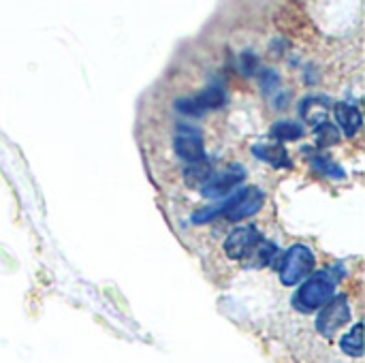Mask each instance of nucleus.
<instances>
[{
  "instance_id": "f257e3e1",
  "label": "nucleus",
  "mask_w": 365,
  "mask_h": 363,
  "mask_svg": "<svg viewBox=\"0 0 365 363\" xmlns=\"http://www.w3.org/2000/svg\"><path fill=\"white\" fill-rule=\"evenodd\" d=\"M265 203V193L257 186H248L242 188L240 193H235L229 201H225L220 208H210V210H201L192 216L195 225H205L210 220H214L216 216H225L231 223L244 220L248 216H255Z\"/></svg>"
},
{
  "instance_id": "f03ea898",
  "label": "nucleus",
  "mask_w": 365,
  "mask_h": 363,
  "mask_svg": "<svg viewBox=\"0 0 365 363\" xmlns=\"http://www.w3.org/2000/svg\"><path fill=\"white\" fill-rule=\"evenodd\" d=\"M336 287H338V276L334 267L317 272L310 278H306V282L299 287V291L293 297V306L304 315L317 312L336 297Z\"/></svg>"
},
{
  "instance_id": "7ed1b4c3",
  "label": "nucleus",
  "mask_w": 365,
  "mask_h": 363,
  "mask_svg": "<svg viewBox=\"0 0 365 363\" xmlns=\"http://www.w3.org/2000/svg\"><path fill=\"white\" fill-rule=\"evenodd\" d=\"M314 267H317L314 252L304 244H295L287 250V255L278 265L280 282L284 287H297L299 282H304L314 274Z\"/></svg>"
},
{
  "instance_id": "20e7f679",
  "label": "nucleus",
  "mask_w": 365,
  "mask_h": 363,
  "mask_svg": "<svg viewBox=\"0 0 365 363\" xmlns=\"http://www.w3.org/2000/svg\"><path fill=\"white\" fill-rule=\"evenodd\" d=\"M351 321V306L346 295H336L327 306L321 308V315L317 319V329L321 336L331 338L336 336L344 325H349Z\"/></svg>"
},
{
  "instance_id": "39448f33",
  "label": "nucleus",
  "mask_w": 365,
  "mask_h": 363,
  "mask_svg": "<svg viewBox=\"0 0 365 363\" xmlns=\"http://www.w3.org/2000/svg\"><path fill=\"white\" fill-rule=\"evenodd\" d=\"M263 242V235L259 233L257 227L246 225V227H237L235 231L229 233V237L225 240V252L229 259L242 261L255 255L257 246Z\"/></svg>"
},
{
  "instance_id": "423d86ee",
  "label": "nucleus",
  "mask_w": 365,
  "mask_h": 363,
  "mask_svg": "<svg viewBox=\"0 0 365 363\" xmlns=\"http://www.w3.org/2000/svg\"><path fill=\"white\" fill-rule=\"evenodd\" d=\"M246 180V169L242 165H231L229 169L220 171V173H212L210 180L201 186V195L205 199H222L227 197L235 186H240Z\"/></svg>"
},
{
  "instance_id": "0eeeda50",
  "label": "nucleus",
  "mask_w": 365,
  "mask_h": 363,
  "mask_svg": "<svg viewBox=\"0 0 365 363\" xmlns=\"http://www.w3.org/2000/svg\"><path fill=\"white\" fill-rule=\"evenodd\" d=\"M227 101V94L220 86H207L192 98H182L175 101V109H180L186 116H203L207 109H218Z\"/></svg>"
},
{
  "instance_id": "6e6552de",
  "label": "nucleus",
  "mask_w": 365,
  "mask_h": 363,
  "mask_svg": "<svg viewBox=\"0 0 365 363\" xmlns=\"http://www.w3.org/2000/svg\"><path fill=\"white\" fill-rule=\"evenodd\" d=\"M175 154L184 158L188 165L205 160V148H203V137L197 128L192 126H180L173 139Z\"/></svg>"
},
{
  "instance_id": "1a4fd4ad",
  "label": "nucleus",
  "mask_w": 365,
  "mask_h": 363,
  "mask_svg": "<svg viewBox=\"0 0 365 363\" xmlns=\"http://www.w3.org/2000/svg\"><path fill=\"white\" fill-rule=\"evenodd\" d=\"M329 109H331V101L325 94H310L299 105V113H302L304 122H308L314 128L327 122Z\"/></svg>"
},
{
  "instance_id": "9d476101",
  "label": "nucleus",
  "mask_w": 365,
  "mask_h": 363,
  "mask_svg": "<svg viewBox=\"0 0 365 363\" xmlns=\"http://www.w3.org/2000/svg\"><path fill=\"white\" fill-rule=\"evenodd\" d=\"M334 113H336V120H338V124H340V128L344 131L346 137H353L361 128V113L353 103H346V101L336 103Z\"/></svg>"
},
{
  "instance_id": "9b49d317",
  "label": "nucleus",
  "mask_w": 365,
  "mask_h": 363,
  "mask_svg": "<svg viewBox=\"0 0 365 363\" xmlns=\"http://www.w3.org/2000/svg\"><path fill=\"white\" fill-rule=\"evenodd\" d=\"M252 154L261 160H265L267 165L276 167V169H289L291 167V156L287 152V148L282 143H263V145H255Z\"/></svg>"
},
{
  "instance_id": "f8f14e48",
  "label": "nucleus",
  "mask_w": 365,
  "mask_h": 363,
  "mask_svg": "<svg viewBox=\"0 0 365 363\" xmlns=\"http://www.w3.org/2000/svg\"><path fill=\"white\" fill-rule=\"evenodd\" d=\"M272 137H274L278 143H282V141H297V139L304 137V128H302V124H297V122L282 120V122H276V124L272 126Z\"/></svg>"
},
{
  "instance_id": "ddd939ff",
  "label": "nucleus",
  "mask_w": 365,
  "mask_h": 363,
  "mask_svg": "<svg viewBox=\"0 0 365 363\" xmlns=\"http://www.w3.org/2000/svg\"><path fill=\"white\" fill-rule=\"evenodd\" d=\"M361 334H364V325L357 323L346 336H342L340 340V347L346 355L351 357H361L364 355V340H361Z\"/></svg>"
},
{
  "instance_id": "4468645a",
  "label": "nucleus",
  "mask_w": 365,
  "mask_h": 363,
  "mask_svg": "<svg viewBox=\"0 0 365 363\" xmlns=\"http://www.w3.org/2000/svg\"><path fill=\"white\" fill-rule=\"evenodd\" d=\"M210 175H212V165H210L207 158L201 160V163L188 165V169L184 171V178H186V182H188L190 186H195V184H201V186H203V184L210 180Z\"/></svg>"
},
{
  "instance_id": "2eb2a0df",
  "label": "nucleus",
  "mask_w": 365,
  "mask_h": 363,
  "mask_svg": "<svg viewBox=\"0 0 365 363\" xmlns=\"http://www.w3.org/2000/svg\"><path fill=\"white\" fill-rule=\"evenodd\" d=\"M314 131H317V139H319V145L321 148H329L331 143H338L340 141L338 126H334L331 122H325V124L317 126Z\"/></svg>"
},
{
  "instance_id": "dca6fc26",
  "label": "nucleus",
  "mask_w": 365,
  "mask_h": 363,
  "mask_svg": "<svg viewBox=\"0 0 365 363\" xmlns=\"http://www.w3.org/2000/svg\"><path fill=\"white\" fill-rule=\"evenodd\" d=\"M312 167H314L317 171H321L323 175H327V178H338V180L344 178V171H342L331 158H327V156H317V158H312Z\"/></svg>"
}]
</instances>
